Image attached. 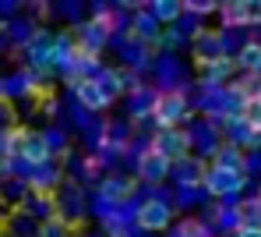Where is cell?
<instances>
[{
    "instance_id": "obj_24",
    "label": "cell",
    "mask_w": 261,
    "mask_h": 237,
    "mask_svg": "<svg viewBox=\"0 0 261 237\" xmlns=\"http://www.w3.org/2000/svg\"><path fill=\"white\" fill-rule=\"evenodd\" d=\"M95 85L102 89L106 103H117V99H124V96H127V89H124V82H120V71H117V67H106V71L95 78Z\"/></svg>"
},
{
    "instance_id": "obj_27",
    "label": "cell",
    "mask_w": 261,
    "mask_h": 237,
    "mask_svg": "<svg viewBox=\"0 0 261 237\" xmlns=\"http://www.w3.org/2000/svg\"><path fill=\"white\" fill-rule=\"evenodd\" d=\"M7 234L11 237H39V223L29 216V212H14V216H7Z\"/></svg>"
},
{
    "instance_id": "obj_6",
    "label": "cell",
    "mask_w": 261,
    "mask_h": 237,
    "mask_svg": "<svg viewBox=\"0 0 261 237\" xmlns=\"http://www.w3.org/2000/svg\"><path fill=\"white\" fill-rule=\"evenodd\" d=\"M152 152H159L163 159L170 163H180L191 156V135L187 128H170V131H155L152 135Z\"/></svg>"
},
{
    "instance_id": "obj_31",
    "label": "cell",
    "mask_w": 261,
    "mask_h": 237,
    "mask_svg": "<svg viewBox=\"0 0 261 237\" xmlns=\"http://www.w3.org/2000/svg\"><path fill=\"white\" fill-rule=\"evenodd\" d=\"M46 145H49V152L57 156V152H67V131H64V124H49L43 131Z\"/></svg>"
},
{
    "instance_id": "obj_8",
    "label": "cell",
    "mask_w": 261,
    "mask_h": 237,
    "mask_svg": "<svg viewBox=\"0 0 261 237\" xmlns=\"http://www.w3.org/2000/svg\"><path fill=\"white\" fill-rule=\"evenodd\" d=\"M138 177H141L145 184H152V188H163V184H166V177H173V163L148 149V152L138 159Z\"/></svg>"
},
{
    "instance_id": "obj_43",
    "label": "cell",
    "mask_w": 261,
    "mask_h": 237,
    "mask_svg": "<svg viewBox=\"0 0 261 237\" xmlns=\"http://www.w3.org/2000/svg\"><path fill=\"white\" fill-rule=\"evenodd\" d=\"M254 99H258V103H261V82H258V92H254Z\"/></svg>"
},
{
    "instance_id": "obj_21",
    "label": "cell",
    "mask_w": 261,
    "mask_h": 237,
    "mask_svg": "<svg viewBox=\"0 0 261 237\" xmlns=\"http://www.w3.org/2000/svg\"><path fill=\"white\" fill-rule=\"evenodd\" d=\"M212 167L233 170V174H244V167H247V152H244V149H237V145H229V142H222V149L212 156Z\"/></svg>"
},
{
    "instance_id": "obj_38",
    "label": "cell",
    "mask_w": 261,
    "mask_h": 237,
    "mask_svg": "<svg viewBox=\"0 0 261 237\" xmlns=\"http://www.w3.org/2000/svg\"><path fill=\"white\" fill-rule=\"evenodd\" d=\"M43 113L46 117H60V103L53 96H43Z\"/></svg>"
},
{
    "instance_id": "obj_40",
    "label": "cell",
    "mask_w": 261,
    "mask_h": 237,
    "mask_svg": "<svg viewBox=\"0 0 261 237\" xmlns=\"http://www.w3.org/2000/svg\"><path fill=\"white\" fill-rule=\"evenodd\" d=\"M237 237H261V230H240Z\"/></svg>"
},
{
    "instance_id": "obj_12",
    "label": "cell",
    "mask_w": 261,
    "mask_h": 237,
    "mask_svg": "<svg viewBox=\"0 0 261 237\" xmlns=\"http://www.w3.org/2000/svg\"><path fill=\"white\" fill-rule=\"evenodd\" d=\"M21 212H29L39 227H43V223H53V220H57V195H36V191H32V195L21 202Z\"/></svg>"
},
{
    "instance_id": "obj_34",
    "label": "cell",
    "mask_w": 261,
    "mask_h": 237,
    "mask_svg": "<svg viewBox=\"0 0 261 237\" xmlns=\"http://www.w3.org/2000/svg\"><path fill=\"white\" fill-rule=\"evenodd\" d=\"M244 124H247L254 135H261V103H258V99L247 103V110H244Z\"/></svg>"
},
{
    "instance_id": "obj_16",
    "label": "cell",
    "mask_w": 261,
    "mask_h": 237,
    "mask_svg": "<svg viewBox=\"0 0 261 237\" xmlns=\"http://www.w3.org/2000/svg\"><path fill=\"white\" fill-rule=\"evenodd\" d=\"M237 71V60H229V57H222L216 64H205L201 67V78H198V85L201 89H222L226 85V78Z\"/></svg>"
},
{
    "instance_id": "obj_42",
    "label": "cell",
    "mask_w": 261,
    "mask_h": 237,
    "mask_svg": "<svg viewBox=\"0 0 261 237\" xmlns=\"http://www.w3.org/2000/svg\"><path fill=\"white\" fill-rule=\"evenodd\" d=\"M0 181H4V156H0Z\"/></svg>"
},
{
    "instance_id": "obj_2",
    "label": "cell",
    "mask_w": 261,
    "mask_h": 237,
    "mask_svg": "<svg viewBox=\"0 0 261 237\" xmlns=\"http://www.w3.org/2000/svg\"><path fill=\"white\" fill-rule=\"evenodd\" d=\"M88 216V198L85 188L78 181H64V188L57 191V220L64 227H82V220Z\"/></svg>"
},
{
    "instance_id": "obj_35",
    "label": "cell",
    "mask_w": 261,
    "mask_h": 237,
    "mask_svg": "<svg viewBox=\"0 0 261 237\" xmlns=\"http://www.w3.org/2000/svg\"><path fill=\"white\" fill-rule=\"evenodd\" d=\"M14 121H18L14 106H11V103H0V131H7V128H18Z\"/></svg>"
},
{
    "instance_id": "obj_26",
    "label": "cell",
    "mask_w": 261,
    "mask_h": 237,
    "mask_svg": "<svg viewBox=\"0 0 261 237\" xmlns=\"http://www.w3.org/2000/svg\"><path fill=\"white\" fill-rule=\"evenodd\" d=\"M237 67L247 75H261V39H247L244 50L237 53Z\"/></svg>"
},
{
    "instance_id": "obj_15",
    "label": "cell",
    "mask_w": 261,
    "mask_h": 237,
    "mask_svg": "<svg viewBox=\"0 0 261 237\" xmlns=\"http://www.w3.org/2000/svg\"><path fill=\"white\" fill-rule=\"evenodd\" d=\"M159 32H163V25H159V18H155L148 7H141V11L130 18V36H134V39H141V43H155Z\"/></svg>"
},
{
    "instance_id": "obj_33",
    "label": "cell",
    "mask_w": 261,
    "mask_h": 237,
    "mask_svg": "<svg viewBox=\"0 0 261 237\" xmlns=\"http://www.w3.org/2000/svg\"><path fill=\"white\" fill-rule=\"evenodd\" d=\"M212 11H219V4H212V0H184V14L205 18V14H212Z\"/></svg>"
},
{
    "instance_id": "obj_30",
    "label": "cell",
    "mask_w": 261,
    "mask_h": 237,
    "mask_svg": "<svg viewBox=\"0 0 261 237\" xmlns=\"http://www.w3.org/2000/svg\"><path fill=\"white\" fill-rule=\"evenodd\" d=\"M184 43H187V39L180 36V29H176V25H170V29H163V32H159V39H155L152 46L159 50V53H166V57H170V53H176Z\"/></svg>"
},
{
    "instance_id": "obj_22",
    "label": "cell",
    "mask_w": 261,
    "mask_h": 237,
    "mask_svg": "<svg viewBox=\"0 0 261 237\" xmlns=\"http://www.w3.org/2000/svg\"><path fill=\"white\" fill-rule=\"evenodd\" d=\"M148 11L159 18L163 29H170V25H176V21L184 18V0H152Z\"/></svg>"
},
{
    "instance_id": "obj_45",
    "label": "cell",
    "mask_w": 261,
    "mask_h": 237,
    "mask_svg": "<svg viewBox=\"0 0 261 237\" xmlns=\"http://www.w3.org/2000/svg\"><path fill=\"white\" fill-rule=\"evenodd\" d=\"M258 198H261V188H258Z\"/></svg>"
},
{
    "instance_id": "obj_41",
    "label": "cell",
    "mask_w": 261,
    "mask_h": 237,
    "mask_svg": "<svg viewBox=\"0 0 261 237\" xmlns=\"http://www.w3.org/2000/svg\"><path fill=\"white\" fill-rule=\"evenodd\" d=\"M0 103H7V99H4V75H0Z\"/></svg>"
},
{
    "instance_id": "obj_18",
    "label": "cell",
    "mask_w": 261,
    "mask_h": 237,
    "mask_svg": "<svg viewBox=\"0 0 261 237\" xmlns=\"http://www.w3.org/2000/svg\"><path fill=\"white\" fill-rule=\"evenodd\" d=\"M71 96L78 99V106H85L88 113H99V110H106L110 103H106V96H102V89L95 85V82H78L74 89H71Z\"/></svg>"
},
{
    "instance_id": "obj_32",
    "label": "cell",
    "mask_w": 261,
    "mask_h": 237,
    "mask_svg": "<svg viewBox=\"0 0 261 237\" xmlns=\"http://www.w3.org/2000/svg\"><path fill=\"white\" fill-rule=\"evenodd\" d=\"M53 11H60L67 21H74V29L85 21V18H82V14H85V7H82V4H71V0H64V4H53Z\"/></svg>"
},
{
    "instance_id": "obj_9",
    "label": "cell",
    "mask_w": 261,
    "mask_h": 237,
    "mask_svg": "<svg viewBox=\"0 0 261 237\" xmlns=\"http://www.w3.org/2000/svg\"><path fill=\"white\" fill-rule=\"evenodd\" d=\"M29 188L36 195H57L64 188V167L53 159V163H43V167H32V177H29Z\"/></svg>"
},
{
    "instance_id": "obj_37",
    "label": "cell",
    "mask_w": 261,
    "mask_h": 237,
    "mask_svg": "<svg viewBox=\"0 0 261 237\" xmlns=\"http://www.w3.org/2000/svg\"><path fill=\"white\" fill-rule=\"evenodd\" d=\"M244 174H247V177L261 174V149H251V152H247V167H244Z\"/></svg>"
},
{
    "instance_id": "obj_23",
    "label": "cell",
    "mask_w": 261,
    "mask_h": 237,
    "mask_svg": "<svg viewBox=\"0 0 261 237\" xmlns=\"http://www.w3.org/2000/svg\"><path fill=\"white\" fill-rule=\"evenodd\" d=\"M25 138H29V131H25V128H7V131H0V156H4V163L21 156Z\"/></svg>"
},
{
    "instance_id": "obj_13",
    "label": "cell",
    "mask_w": 261,
    "mask_h": 237,
    "mask_svg": "<svg viewBox=\"0 0 261 237\" xmlns=\"http://www.w3.org/2000/svg\"><path fill=\"white\" fill-rule=\"evenodd\" d=\"M117 53H120L124 67H130V71H145V67L152 64V50L145 46L141 39H134V36H127L124 46H117Z\"/></svg>"
},
{
    "instance_id": "obj_5",
    "label": "cell",
    "mask_w": 261,
    "mask_h": 237,
    "mask_svg": "<svg viewBox=\"0 0 261 237\" xmlns=\"http://www.w3.org/2000/svg\"><path fill=\"white\" fill-rule=\"evenodd\" d=\"M191 53H194L198 67L216 64V60H222V57H229V53H226V32H222V29H201V32L191 39Z\"/></svg>"
},
{
    "instance_id": "obj_29",
    "label": "cell",
    "mask_w": 261,
    "mask_h": 237,
    "mask_svg": "<svg viewBox=\"0 0 261 237\" xmlns=\"http://www.w3.org/2000/svg\"><path fill=\"white\" fill-rule=\"evenodd\" d=\"M208 191L205 188H173V209H191V205H205Z\"/></svg>"
},
{
    "instance_id": "obj_3",
    "label": "cell",
    "mask_w": 261,
    "mask_h": 237,
    "mask_svg": "<svg viewBox=\"0 0 261 237\" xmlns=\"http://www.w3.org/2000/svg\"><path fill=\"white\" fill-rule=\"evenodd\" d=\"M201 188L208 191L212 198H219V202H229V198L240 202V191L247 188V174H233V170H222V167H212V163H208Z\"/></svg>"
},
{
    "instance_id": "obj_10",
    "label": "cell",
    "mask_w": 261,
    "mask_h": 237,
    "mask_svg": "<svg viewBox=\"0 0 261 237\" xmlns=\"http://www.w3.org/2000/svg\"><path fill=\"white\" fill-rule=\"evenodd\" d=\"M219 18L226 32H237L244 25H254V7L251 0H233V4H219Z\"/></svg>"
},
{
    "instance_id": "obj_14",
    "label": "cell",
    "mask_w": 261,
    "mask_h": 237,
    "mask_svg": "<svg viewBox=\"0 0 261 237\" xmlns=\"http://www.w3.org/2000/svg\"><path fill=\"white\" fill-rule=\"evenodd\" d=\"M155 103H159V89H138V92L127 96V113L134 124H141V117H152V110H155Z\"/></svg>"
},
{
    "instance_id": "obj_44",
    "label": "cell",
    "mask_w": 261,
    "mask_h": 237,
    "mask_svg": "<svg viewBox=\"0 0 261 237\" xmlns=\"http://www.w3.org/2000/svg\"><path fill=\"white\" fill-rule=\"evenodd\" d=\"M170 237H180V230H173V234H170Z\"/></svg>"
},
{
    "instance_id": "obj_36",
    "label": "cell",
    "mask_w": 261,
    "mask_h": 237,
    "mask_svg": "<svg viewBox=\"0 0 261 237\" xmlns=\"http://www.w3.org/2000/svg\"><path fill=\"white\" fill-rule=\"evenodd\" d=\"M39 237H67V227H64L60 220H53V223H43V227H39Z\"/></svg>"
},
{
    "instance_id": "obj_4",
    "label": "cell",
    "mask_w": 261,
    "mask_h": 237,
    "mask_svg": "<svg viewBox=\"0 0 261 237\" xmlns=\"http://www.w3.org/2000/svg\"><path fill=\"white\" fill-rule=\"evenodd\" d=\"M173 216H176V209L170 202H163V198H145L141 209H138L134 227H141L145 234H163V230L173 227Z\"/></svg>"
},
{
    "instance_id": "obj_19",
    "label": "cell",
    "mask_w": 261,
    "mask_h": 237,
    "mask_svg": "<svg viewBox=\"0 0 261 237\" xmlns=\"http://www.w3.org/2000/svg\"><path fill=\"white\" fill-rule=\"evenodd\" d=\"M21 159H29L32 167L53 163V152H49V145H46L43 131H29V138H25V149H21Z\"/></svg>"
},
{
    "instance_id": "obj_28",
    "label": "cell",
    "mask_w": 261,
    "mask_h": 237,
    "mask_svg": "<svg viewBox=\"0 0 261 237\" xmlns=\"http://www.w3.org/2000/svg\"><path fill=\"white\" fill-rule=\"evenodd\" d=\"M29 195H32L29 181H18V177H4L0 181V202H18V209H21V202Z\"/></svg>"
},
{
    "instance_id": "obj_11",
    "label": "cell",
    "mask_w": 261,
    "mask_h": 237,
    "mask_svg": "<svg viewBox=\"0 0 261 237\" xmlns=\"http://www.w3.org/2000/svg\"><path fill=\"white\" fill-rule=\"evenodd\" d=\"M205 159H198V156H187V159H180L173 163V181L176 188H201L205 184Z\"/></svg>"
},
{
    "instance_id": "obj_39",
    "label": "cell",
    "mask_w": 261,
    "mask_h": 237,
    "mask_svg": "<svg viewBox=\"0 0 261 237\" xmlns=\"http://www.w3.org/2000/svg\"><path fill=\"white\" fill-rule=\"evenodd\" d=\"M4 50H11V39H7V29L0 25V53H4Z\"/></svg>"
},
{
    "instance_id": "obj_25",
    "label": "cell",
    "mask_w": 261,
    "mask_h": 237,
    "mask_svg": "<svg viewBox=\"0 0 261 237\" xmlns=\"http://www.w3.org/2000/svg\"><path fill=\"white\" fill-rule=\"evenodd\" d=\"M237 212H240V230H261V198H240L237 202Z\"/></svg>"
},
{
    "instance_id": "obj_1",
    "label": "cell",
    "mask_w": 261,
    "mask_h": 237,
    "mask_svg": "<svg viewBox=\"0 0 261 237\" xmlns=\"http://www.w3.org/2000/svg\"><path fill=\"white\" fill-rule=\"evenodd\" d=\"M187 113H191V99H187L184 89H159V103H155V110H152V121H155L159 131L184 128Z\"/></svg>"
},
{
    "instance_id": "obj_17",
    "label": "cell",
    "mask_w": 261,
    "mask_h": 237,
    "mask_svg": "<svg viewBox=\"0 0 261 237\" xmlns=\"http://www.w3.org/2000/svg\"><path fill=\"white\" fill-rule=\"evenodd\" d=\"M95 191H99L106 202H113V205H124V202H130V198L138 195L134 181H127V177H106Z\"/></svg>"
},
{
    "instance_id": "obj_20",
    "label": "cell",
    "mask_w": 261,
    "mask_h": 237,
    "mask_svg": "<svg viewBox=\"0 0 261 237\" xmlns=\"http://www.w3.org/2000/svg\"><path fill=\"white\" fill-rule=\"evenodd\" d=\"M4 29H7V39H11V46H14V50H25L29 43H32V36L39 32L32 18H11Z\"/></svg>"
},
{
    "instance_id": "obj_7",
    "label": "cell",
    "mask_w": 261,
    "mask_h": 237,
    "mask_svg": "<svg viewBox=\"0 0 261 237\" xmlns=\"http://www.w3.org/2000/svg\"><path fill=\"white\" fill-rule=\"evenodd\" d=\"M187 135H191V152L198 156V159H212L219 149H222V131L212 128V121H194V124H187Z\"/></svg>"
}]
</instances>
